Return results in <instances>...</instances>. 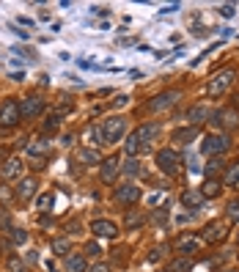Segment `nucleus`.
I'll use <instances>...</instances> for the list:
<instances>
[{"label": "nucleus", "instance_id": "nucleus-1", "mask_svg": "<svg viewBox=\"0 0 239 272\" xmlns=\"http://www.w3.org/2000/svg\"><path fill=\"white\" fill-rule=\"evenodd\" d=\"M124 129H127V121L121 119V116H110V119H105L102 126L96 129V140L99 143H116V140H121Z\"/></svg>", "mask_w": 239, "mask_h": 272}, {"label": "nucleus", "instance_id": "nucleus-6", "mask_svg": "<svg viewBox=\"0 0 239 272\" xmlns=\"http://www.w3.org/2000/svg\"><path fill=\"white\" fill-rule=\"evenodd\" d=\"M212 124L220 126V129H231V126L239 124V113L234 110V107H225V110H217V113H212Z\"/></svg>", "mask_w": 239, "mask_h": 272}, {"label": "nucleus", "instance_id": "nucleus-24", "mask_svg": "<svg viewBox=\"0 0 239 272\" xmlns=\"http://www.w3.org/2000/svg\"><path fill=\"white\" fill-rule=\"evenodd\" d=\"M121 171H124L127 176H138V173H141V162L135 160V157H127V162L121 165Z\"/></svg>", "mask_w": 239, "mask_h": 272}, {"label": "nucleus", "instance_id": "nucleus-4", "mask_svg": "<svg viewBox=\"0 0 239 272\" xmlns=\"http://www.w3.org/2000/svg\"><path fill=\"white\" fill-rule=\"evenodd\" d=\"M231 83H234V69H223V72H217V74L212 77V83L206 85V94H209V97H220Z\"/></svg>", "mask_w": 239, "mask_h": 272}, {"label": "nucleus", "instance_id": "nucleus-9", "mask_svg": "<svg viewBox=\"0 0 239 272\" xmlns=\"http://www.w3.org/2000/svg\"><path fill=\"white\" fill-rule=\"evenodd\" d=\"M119 157H107V160H102V165H99V176H102V181H113L116 176H119Z\"/></svg>", "mask_w": 239, "mask_h": 272}, {"label": "nucleus", "instance_id": "nucleus-32", "mask_svg": "<svg viewBox=\"0 0 239 272\" xmlns=\"http://www.w3.org/2000/svg\"><path fill=\"white\" fill-rule=\"evenodd\" d=\"M44 148H47V140H44V138H39L36 143H30V146H28V151L33 154V157H39V154H44Z\"/></svg>", "mask_w": 239, "mask_h": 272}, {"label": "nucleus", "instance_id": "nucleus-37", "mask_svg": "<svg viewBox=\"0 0 239 272\" xmlns=\"http://www.w3.org/2000/svg\"><path fill=\"white\" fill-rule=\"evenodd\" d=\"M99 253H102V250H99V242H88V245H85V256H99Z\"/></svg>", "mask_w": 239, "mask_h": 272}, {"label": "nucleus", "instance_id": "nucleus-28", "mask_svg": "<svg viewBox=\"0 0 239 272\" xmlns=\"http://www.w3.org/2000/svg\"><path fill=\"white\" fill-rule=\"evenodd\" d=\"M124 151H127V157H132V154L141 151V143H138V138H135V132L127 138V143H124Z\"/></svg>", "mask_w": 239, "mask_h": 272}, {"label": "nucleus", "instance_id": "nucleus-38", "mask_svg": "<svg viewBox=\"0 0 239 272\" xmlns=\"http://www.w3.org/2000/svg\"><path fill=\"white\" fill-rule=\"evenodd\" d=\"M58 121H61L58 116H49V119H47V129H55V126H58Z\"/></svg>", "mask_w": 239, "mask_h": 272}, {"label": "nucleus", "instance_id": "nucleus-19", "mask_svg": "<svg viewBox=\"0 0 239 272\" xmlns=\"http://www.w3.org/2000/svg\"><path fill=\"white\" fill-rule=\"evenodd\" d=\"M66 272H85V256L69 253V256H66Z\"/></svg>", "mask_w": 239, "mask_h": 272}, {"label": "nucleus", "instance_id": "nucleus-15", "mask_svg": "<svg viewBox=\"0 0 239 272\" xmlns=\"http://www.w3.org/2000/svg\"><path fill=\"white\" fill-rule=\"evenodd\" d=\"M204 201H206V198L201 196V190H184V193H182V203L187 206V209H198Z\"/></svg>", "mask_w": 239, "mask_h": 272}, {"label": "nucleus", "instance_id": "nucleus-11", "mask_svg": "<svg viewBox=\"0 0 239 272\" xmlns=\"http://www.w3.org/2000/svg\"><path fill=\"white\" fill-rule=\"evenodd\" d=\"M116 198H119L121 203H135L138 198H141V190L135 187L132 181H127V184H121V187L116 190Z\"/></svg>", "mask_w": 239, "mask_h": 272}, {"label": "nucleus", "instance_id": "nucleus-22", "mask_svg": "<svg viewBox=\"0 0 239 272\" xmlns=\"http://www.w3.org/2000/svg\"><path fill=\"white\" fill-rule=\"evenodd\" d=\"M20 173H22V162L17 160V157H14V160H8L6 168H3V176H6V179H17Z\"/></svg>", "mask_w": 239, "mask_h": 272}, {"label": "nucleus", "instance_id": "nucleus-10", "mask_svg": "<svg viewBox=\"0 0 239 272\" xmlns=\"http://www.w3.org/2000/svg\"><path fill=\"white\" fill-rule=\"evenodd\" d=\"M176 102H179V91H165V94H160V97L151 102V113H160V110H165V107L176 105Z\"/></svg>", "mask_w": 239, "mask_h": 272}, {"label": "nucleus", "instance_id": "nucleus-14", "mask_svg": "<svg viewBox=\"0 0 239 272\" xmlns=\"http://www.w3.org/2000/svg\"><path fill=\"white\" fill-rule=\"evenodd\" d=\"M36 187H39V184H36V179H20V184H17V198H20V201H30V198L36 196Z\"/></svg>", "mask_w": 239, "mask_h": 272}, {"label": "nucleus", "instance_id": "nucleus-34", "mask_svg": "<svg viewBox=\"0 0 239 272\" xmlns=\"http://www.w3.org/2000/svg\"><path fill=\"white\" fill-rule=\"evenodd\" d=\"M0 228H3V231H14V228H11V215H8L6 209H0Z\"/></svg>", "mask_w": 239, "mask_h": 272}, {"label": "nucleus", "instance_id": "nucleus-39", "mask_svg": "<svg viewBox=\"0 0 239 272\" xmlns=\"http://www.w3.org/2000/svg\"><path fill=\"white\" fill-rule=\"evenodd\" d=\"M173 11H179V3H173V6H165L160 14H173Z\"/></svg>", "mask_w": 239, "mask_h": 272}, {"label": "nucleus", "instance_id": "nucleus-30", "mask_svg": "<svg viewBox=\"0 0 239 272\" xmlns=\"http://www.w3.org/2000/svg\"><path fill=\"white\" fill-rule=\"evenodd\" d=\"M28 242V231L25 228H14L11 231V245H25Z\"/></svg>", "mask_w": 239, "mask_h": 272}, {"label": "nucleus", "instance_id": "nucleus-2", "mask_svg": "<svg viewBox=\"0 0 239 272\" xmlns=\"http://www.w3.org/2000/svg\"><path fill=\"white\" fill-rule=\"evenodd\" d=\"M157 165H160V171L165 176H176L182 171V157H179L173 148H162V151L157 154Z\"/></svg>", "mask_w": 239, "mask_h": 272}, {"label": "nucleus", "instance_id": "nucleus-20", "mask_svg": "<svg viewBox=\"0 0 239 272\" xmlns=\"http://www.w3.org/2000/svg\"><path fill=\"white\" fill-rule=\"evenodd\" d=\"M220 190H223V184H220V179H206L204 187H201V196L204 198H217Z\"/></svg>", "mask_w": 239, "mask_h": 272}, {"label": "nucleus", "instance_id": "nucleus-18", "mask_svg": "<svg viewBox=\"0 0 239 272\" xmlns=\"http://www.w3.org/2000/svg\"><path fill=\"white\" fill-rule=\"evenodd\" d=\"M160 132V126L157 124H143L138 132H135V138H138V143H141V148H143V143H148V140L154 138V135Z\"/></svg>", "mask_w": 239, "mask_h": 272}, {"label": "nucleus", "instance_id": "nucleus-42", "mask_svg": "<svg viewBox=\"0 0 239 272\" xmlns=\"http://www.w3.org/2000/svg\"><path fill=\"white\" fill-rule=\"evenodd\" d=\"M217 272H237V270H231V267H228V270H217Z\"/></svg>", "mask_w": 239, "mask_h": 272}, {"label": "nucleus", "instance_id": "nucleus-16", "mask_svg": "<svg viewBox=\"0 0 239 272\" xmlns=\"http://www.w3.org/2000/svg\"><path fill=\"white\" fill-rule=\"evenodd\" d=\"M198 135V126H182L173 132V143H192Z\"/></svg>", "mask_w": 239, "mask_h": 272}, {"label": "nucleus", "instance_id": "nucleus-26", "mask_svg": "<svg viewBox=\"0 0 239 272\" xmlns=\"http://www.w3.org/2000/svg\"><path fill=\"white\" fill-rule=\"evenodd\" d=\"M143 223H146V215H141V212H132V215H127V228H129V231L141 228Z\"/></svg>", "mask_w": 239, "mask_h": 272}, {"label": "nucleus", "instance_id": "nucleus-33", "mask_svg": "<svg viewBox=\"0 0 239 272\" xmlns=\"http://www.w3.org/2000/svg\"><path fill=\"white\" fill-rule=\"evenodd\" d=\"M52 250H55L58 256H64V253H69V242H66V239H52Z\"/></svg>", "mask_w": 239, "mask_h": 272}, {"label": "nucleus", "instance_id": "nucleus-35", "mask_svg": "<svg viewBox=\"0 0 239 272\" xmlns=\"http://www.w3.org/2000/svg\"><path fill=\"white\" fill-rule=\"evenodd\" d=\"M217 11H220V17H225V20H231V17L237 14V8H234L231 3H225V6H220Z\"/></svg>", "mask_w": 239, "mask_h": 272}, {"label": "nucleus", "instance_id": "nucleus-41", "mask_svg": "<svg viewBox=\"0 0 239 272\" xmlns=\"http://www.w3.org/2000/svg\"><path fill=\"white\" fill-rule=\"evenodd\" d=\"M88 272H110V267H105V264H96V267H91Z\"/></svg>", "mask_w": 239, "mask_h": 272}, {"label": "nucleus", "instance_id": "nucleus-27", "mask_svg": "<svg viewBox=\"0 0 239 272\" xmlns=\"http://www.w3.org/2000/svg\"><path fill=\"white\" fill-rule=\"evenodd\" d=\"M225 184H228V187H237L239 184V162H234L231 171L225 173Z\"/></svg>", "mask_w": 239, "mask_h": 272}, {"label": "nucleus", "instance_id": "nucleus-36", "mask_svg": "<svg viewBox=\"0 0 239 272\" xmlns=\"http://www.w3.org/2000/svg\"><path fill=\"white\" fill-rule=\"evenodd\" d=\"M228 220H234V223L239 220V201L228 203Z\"/></svg>", "mask_w": 239, "mask_h": 272}, {"label": "nucleus", "instance_id": "nucleus-17", "mask_svg": "<svg viewBox=\"0 0 239 272\" xmlns=\"http://www.w3.org/2000/svg\"><path fill=\"white\" fill-rule=\"evenodd\" d=\"M77 160L83 162V165H102V157H99L96 148H80Z\"/></svg>", "mask_w": 239, "mask_h": 272}, {"label": "nucleus", "instance_id": "nucleus-7", "mask_svg": "<svg viewBox=\"0 0 239 272\" xmlns=\"http://www.w3.org/2000/svg\"><path fill=\"white\" fill-rule=\"evenodd\" d=\"M91 231H94V237H102V239H116L119 237V225L110 223V220H94Z\"/></svg>", "mask_w": 239, "mask_h": 272}, {"label": "nucleus", "instance_id": "nucleus-13", "mask_svg": "<svg viewBox=\"0 0 239 272\" xmlns=\"http://www.w3.org/2000/svg\"><path fill=\"white\" fill-rule=\"evenodd\" d=\"M223 237H225V223H209L201 231V239H204V242H220Z\"/></svg>", "mask_w": 239, "mask_h": 272}, {"label": "nucleus", "instance_id": "nucleus-31", "mask_svg": "<svg viewBox=\"0 0 239 272\" xmlns=\"http://www.w3.org/2000/svg\"><path fill=\"white\" fill-rule=\"evenodd\" d=\"M52 201H55L52 193H44V196L39 198V209H42V212H52Z\"/></svg>", "mask_w": 239, "mask_h": 272}, {"label": "nucleus", "instance_id": "nucleus-3", "mask_svg": "<svg viewBox=\"0 0 239 272\" xmlns=\"http://www.w3.org/2000/svg\"><path fill=\"white\" fill-rule=\"evenodd\" d=\"M20 119H22L20 102L3 99V102H0V126H14V124H20Z\"/></svg>", "mask_w": 239, "mask_h": 272}, {"label": "nucleus", "instance_id": "nucleus-5", "mask_svg": "<svg viewBox=\"0 0 239 272\" xmlns=\"http://www.w3.org/2000/svg\"><path fill=\"white\" fill-rule=\"evenodd\" d=\"M228 146H231V140L225 138V135H217V132H212V135H206L204 138V151L206 154H212V157H215V154H225L228 151Z\"/></svg>", "mask_w": 239, "mask_h": 272}, {"label": "nucleus", "instance_id": "nucleus-21", "mask_svg": "<svg viewBox=\"0 0 239 272\" xmlns=\"http://www.w3.org/2000/svg\"><path fill=\"white\" fill-rule=\"evenodd\" d=\"M206 119H212V110L206 105H198V107H192L190 110V121H192V126H198L201 121H206Z\"/></svg>", "mask_w": 239, "mask_h": 272}, {"label": "nucleus", "instance_id": "nucleus-12", "mask_svg": "<svg viewBox=\"0 0 239 272\" xmlns=\"http://www.w3.org/2000/svg\"><path fill=\"white\" fill-rule=\"evenodd\" d=\"M198 242H201V239H198L195 234H182V237L173 242V247L179 253H195L198 250Z\"/></svg>", "mask_w": 239, "mask_h": 272}, {"label": "nucleus", "instance_id": "nucleus-25", "mask_svg": "<svg viewBox=\"0 0 239 272\" xmlns=\"http://www.w3.org/2000/svg\"><path fill=\"white\" fill-rule=\"evenodd\" d=\"M190 267H192L190 258L182 256V258H173V261H170V270L168 272H190Z\"/></svg>", "mask_w": 239, "mask_h": 272}, {"label": "nucleus", "instance_id": "nucleus-23", "mask_svg": "<svg viewBox=\"0 0 239 272\" xmlns=\"http://www.w3.org/2000/svg\"><path fill=\"white\" fill-rule=\"evenodd\" d=\"M223 165H225V162L220 160V157H215V160H209V162H206L204 173L209 176V179H215V173H220V171H223Z\"/></svg>", "mask_w": 239, "mask_h": 272}, {"label": "nucleus", "instance_id": "nucleus-29", "mask_svg": "<svg viewBox=\"0 0 239 272\" xmlns=\"http://www.w3.org/2000/svg\"><path fill=\"white\" fill-rule=\"evenodd\" d=\"M8 270H11V272H28V264H25L22 258L11 256V258H8Z\"/></svg>", "mask_w": 239, "mask_h": 272}, {"label": "nucleus", "instance_id": "nucleus-8", "mask_svg": "<svg viewBox=\"0 0 239 272\" xmlns=\"http://www.w3.org/2000/svg\"><path fill=\"white\" fill-rule=\"evenodd\" d=\"M42 107H44V102L39 97H25V99H22V105H20L22 119H33V116H39Z\"/></svg>", "mask_w": 239, "mask_h": 272}, {"label": "nucleus", "instance_id": "nucleus-40", "mask_svg": "<svg viewBox=\"0 0 239 272\" xmlns=\"http://www.w3.org/2000/svg\"><path fill=\"white\" fill-rule=\"evenodd\" d=\"M129 102V97H124V94H121V97H116V107H124Z\"/></svg>", "mask_w": 239, "mask_h": 272}]
</instances>
